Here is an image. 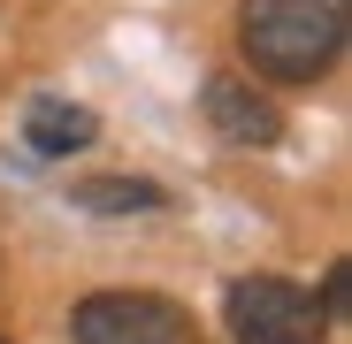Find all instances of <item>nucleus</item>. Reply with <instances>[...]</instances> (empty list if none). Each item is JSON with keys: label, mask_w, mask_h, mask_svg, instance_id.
Wrapping results in <instances>:
<instances>
[{"label": "nucleus", "mask_w": 352, "mask_h": 344, "mask_svg": "<svg viewBox=\"0 0 352 344\" xmlns=\"http://www.w3.org/2000/svg\"><path fill=\"white\" fill-rule=\"evenodd\" d=\"M352 0H245L238 8V46L245 62L276 84H314L344 54Z\"/></svg>", "instance_id": "1"}, {"label": "nucleus", "mask_w": 352, "mask_h": 344, "mask_svg": "<svg viewBox=\"0 0 352 344\" xmlns=\"http://www.w3.org/2000/svg\"><path fill=\"white\" fill-rule=\"evenodd\" d=\"M222 321L238 344H322L329 336V314L307 283H283V275H245L230 283L222 299Z\"/></svg>", "instance_id": "2"}, {"label": "nucleus", "mask_w": 352, "mask_h": 344, "mask_svg": "<svg viewBox=\"0 0 352 344\" xmlns=\"http://www.w3.org/2000/svg\"><path fill=\"white\" fill-rule=\"evenodd\" d=\"M77 344H199V321L161 291H92L69 314Z\"/></svg>", "instance_id": "3"}, {"label": "nucleus", "mask_w": 352, "mask_h": 344, "mask_svg": "<svg viewBox=\"0 0 352 344\" xmlns=\"http://www.w3.org/2000/svg\"><path fill=\"white\" fill-rule=\"evenodd\" d=\"M207 123H214L230 146H276V138H283V115H276V100H268L253 77H238V69L207 77Z\"/></svg>", "instance_id": "4"}, {"label": "nucleus", "mask_w": 352, "mask_h": 344, "mask_svg": "<svg viewBox=\"0 0 352 344\" xmlns=\"http://www.w3.org/2000/svg\"><path fill=\"white\" fill-rule=\"evenodd\" d=\"M100 138V115L92 107H77V100H31V115H23V146L31 153H77V146H92Z\"/></svg>", "instance_id": "5"}, {"label": "nucleus", "mask_w": 352, "mask_h": 344, "mask_svg": "<svg viewBox=\"0 0 352 344\" xmlns=\"http://www.w3.org/2000/svg\"><path fill=\"white\" fill-rule=\"evenodd\" d=\"M69 199H77L85 214H153V207H168V192L146 184V176H92V184H77Z\"/></svg>", "instance_id": "6"}, {"label": "nucleus", "mask_w": 352, "mask_h": 344, "mask_svg": "<svg viewBox=\"0 0 352 344\" xmlns=\"http://www.w3.org/2000/svg\"><path fill=\"white\" fill-rule=\"evenodd\" d=\"M344 299H352V268H344V260H329V275H322V314L337 321V314H344Z\"/></svg>", "instance_id": "7"}, {"label": "nucleus", "mask_w": 352, "mask_h": 344, "mask_svg": "<svg viewBox=\"0 0 352 344\" xmlns=\"http://www.w3.org/2000/svg\"><path fill=\"white\" fill-rule=\"evenodd\" d=\"M0 344H8V336H0Z\"/></svg>", "instance_id": "8"}]
</instances>
